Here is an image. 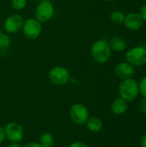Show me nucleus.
<instances>
[{
	"mask_svg": "<svg viewBox=\"0 0 146 147\" xmlns=\"http://www.w3.org/2000/svg\"><path fill=\"white\" fill-rule=\"evenodd\" d=\"M5 139V134H4V129L0 127V144L3 143V141Z\"/></svg>",
	"mask_w": 146,
	"mask_h": 147,
	"instance_id": "obj_24",
	"label": "nucleus"
},
{
	"mask_svg": "<svg viewBox=\"0 0 146 147\" xmlns=\"http://www.w3.org/2000/svg\"><path fill=\"white\" fill-rule=\"evenodd\" d=\"M28 1H33V0H28Z\"/></svg>",
	"mask_w": 146,
	"mask_h": 147,
	"instance_id": "obj_29",
	"label": "nucleus"
},
{
	"mask_svg": "<svg viewBox=\"0 0 146 147\" xmlns=\"http://www.w3.org/2000/svg\"><path fill=\"white\" fill-rule=\"evenodd\" d=\"M119 93L126 102H133L139 94V83L132 78L122 80L119 85Z\"/></svg>",
	"mask_w": 146,
	"mask_h": 147,
	"instance_id": "obj_2",
	"label": "nucleus"
},
{
	"mask_svg": "<svg viewBox=\"0 0 146 147\" xmlns=\"http://www.w3.org/2000/svg\"><path fill=\"white\" fill-rule=\"evenodd\" d=\"M22 30L27 39L35 40L40 35L42 32L41 23L35 18H28L24 21Z\"/></svg>",
	"mask_w": 146,
	"mask_h": 147,
	"instance_id": "obj_7",
	"label": "nucleus"
},
{
	"mask_svg": "<svg viewBox=\"0 0 146 147\" xmlns=\"http://www.w3.org/2000/svg\"><path fill=\"white\" fill-rule=\"evenodd\" d=\"M9 147H22L21 146V145L19 144V143H11Z\"/></svg>",
	"mask_w": 146,
	"mask_h": 147,
	"instance_id": "obj_26",
	"label": "nucleus"
},
{
	"mask_svg": "<svg viewBox=\"0 0 146 147\" xmlns=\"http://www.w3.org/2000/svg\"><path fill=\"white\" fill-rule=\"evenodd\" d=\"M106 2H114V1H116V0H104Z\"/></svg>",
	"mask_w": 146,
	"mask_h": 147,
	"instance_id": "obj_27",
	"label": "nucleus"
},
{
	"mask_svg": "<svg viewBox=\"0 0 146 147\" xmlns=\"http://www.w3.org/2000/svg\"><path fill=\"white\" fill-rule=\"evenodd\" d=\"M126 62L133 66H142L146 64V48L143 47H134L126 53Z\"/></svg>",
	"mask_w": 146,
	"mask_h": 147,
	"instance_id": "obj_5",
	"label": "nucleus"
},
{
	"mask_svg": "<svg viewBox=\"0 0 146 147\" xmlns=\"http://www.w3.org/2000/svg\"><path fill=\"white\" fill-rule=\"evenodd\" d=\"M54 15V7L49 1H41L34 10V18L40 23L48 22Z\"/></svg>",
	"mask_w": 146,
	"mask_h": 147,
	"instance_id": "obj_4",
	"label": "nucleus"
},
{
	"mask_svg": "<svg viewBox=\"0 0 146 147\" xmlns=\"http://www.w3.org/2000/svg\"><path fill=\"white\" fill-rule=\"evenodd\" d=\"M125 16H126L123 12H121L120 10H114L111 13L110 19H111L112 22H114L115 24H123Z\"/></svg>",
	"mask_w": 146,
	"mask_h": 147,
	"instance_id": "obj_17",
	"label": "nucleus"
},
{
	"mask_svg": "<svg viewBox=\"0 0 146 147\" xmlns=\"http://www.w3.org/2000/svg\"><path fill=\"white\" fill-rule=\"evenodd\" d=\"M144 20L139 15V13L132 12L125 16L124 24L126 28L132 31L139 30L144 25Z\"/></svg>",
	"mask_w": 146,
	"mask_h": 147,
	"instance_id": "obj_10",
	"label": "nucleus"
},
{
	"mask_svg": "<svg viewBox=\"0 0 146 147\" xmlns=\"http://www.w3.org/2000/svg\"><path fill=\"white\" fill-rule=\"evenodd\" d=\"M114 73L117 78L122 80L131 78L134 74V67L128 62H121L115 66Z\"/></svg>",
	"mask_w": 146,
	"mask_h": 147,
	"instance_id": "obj_11",
	"label": "nucleus"
},
{
	"mask_svg": "<svg viewBox=\"0 0 146 147\" xmlns=\"http://www.w3.org/2000/svg\"><path fill=\"white\" fill-rule=\"evenodd\" d=\"M1 34H2V32H1V28H0V35H1Z\"/></svg>",
	"mask_w": 146,
	"mask_h": 147,
	"instance_id": "obj_28",
	"label": "nucleus"
},
{
	"mask_svg": "<svg viewBox=\"0 0 146 147\" xmlns=\"http://www.w3.org/2000/svg\"><path fill=\"white\" fill-rule=\"evenodd\" d=\"M127 109H128L127 102L121 97L116 98L112 102V105H111V110L116 115H124L127 111Z\"/></svg>",
	"mask_w": 146,
	"mask_h": 147,
	"instance_id": "obj_12",
	"label": "nucleus"
},
{
	"mask_svg": "<svg viewBox=\"0 0 146 147\" xmlns=\"http://www.w3.org/2000/svg\"><path fill=\"white\" fill-rule=\"evenodd\" d=\"M11 45V39L6 34H1L0 35V56L4 55L8 49L10 47Z\"/></svg>",
	"mask_w": 146,
	"mask_h": 147,
	"instance_id": "obj_15",
	"label": "nucleus"
},
{
	"mask_svg": "<svg viewBox=\"0 0 146 147\" xmlns=\"http://www.w3.org/2000/svg\"><path fill=\"white\" fill-rule=\"evenodd\" d=\"M87 126L88 130H89L92 133H98L102 130V127H103V123L102 121L96 116H91L89 117L87 122L85 123Z\"/></svg>",
	"mask_w": 146,
	"mask_h": 147,
	"instance_id": "obj_14",
	"label": "nucleus"
},
{
	"mask_svg": "<svg viewBox=\"0 0 146 147\" xmlns=\"http://www.w3.org/2000/svg\"><path fill=\"white\" fill-rule=\"evenodd\" d=\"M89 117V112L86 106L82 103H76L70 109V118L76 125H84Z\"/></svg>",
	"mask_w": 146,
	"mask_h": 147,
	"instance_id": "obj_6",
	"label": "nucleus"
},
{
	"mask_svg": "<svg viewBox=\"0 0 146 147\" xmlns=\"http://www.w3.org/2000/svg\"><path fill=\"white\" fill-rule=\"evenodd\" d=\"M4 129L5 138L10 141V143H19L23 139L24 131L22 125L17 122L8 123Z\"/></svg>",
	"mask_w": 146,
	"mask_h": 147,
	"instance_id": "obj_8",
	"label": "nucleus"
},
{
	"mask_svg": "<svg viewBox=\"0 0 146 147\" xmlns=\"http://www.w3.org/2000/svg\"><path fill=\"white\" fill-rule=\"evenodd\" d=\"M108 44L111 47V50H113L114 52H122V51L126 50V48L127 47L126 40L123 37H120V36L112 37L109 40Z\"/></svg>",
	"mask_w": 146,
	"mask_h": 147,
	"instance_id": "obj_13",
	"label": "nucleus"
},
{
	"mask_svg": "<svg viewBox=\"0 0 146 147\" xmlns=\"http://www.w3.org/2000/svg\"><path fill=\"white\" fill-rule=\"evenodd\" d=\"M139 15L143 18L144 22H146V4H144L139 10Z\"/></svg>",
	"mask_w": 146,
	"mask_h": 147,
	"instance_id": "obj_21",
	"label": "nucleus"
},
{
	"mask_svg": "<svg viewBox=\"0 0 146 147\" xmlns=\"http://www.w3.org/2000/svg\"><path fill=\"white\" fill-rule=\"evenodd\" d=\"M24 23L23 17L19 14L9 16L4 22V29L9 34H16L22 29Z\"/></svg>",
	"mask_w": 146,
	"mask_h": 147,
	"instance_id": "obj_9",
	"label": "nucleus"
},
{
	"mask_svg": "<svg viewBox=\"0 0 146 147\" xmlns=\"http://www.w3.org/2000/svg\"><path fill=\"white\" fill-rule=\"evenodd\" d=\"M140 144H141V147H146V134L142 137Z\"/></svg>",
	"mask_w": 146,
	"mask_h": 147,
	"instance_id": "obj_25",
	"label": "nucleus"
},
{
	"mask_svg": "<svg viewBox=\"0 0 146 147\" xmlns=\"http://www.w3.org/2000/svg\"><path fill=\"white\" fill-rule=\"evenodd\" d=\"M39 143L43 147H52L54 144V138L52 134L46 132L40 136Z\"/></svg>",
	"mask_w": 146,
	"mask_h": 147,
	"instance_id": "obj_16",
	"label": "nucleus"
},
{
	"mask_svg": "<svg viewBox=\"0 0 146 147\" xmlns=\"http://www.w3.org/2000/svg\"><path fill=\"white\" fill-rule=\"evenodd\" d=\"M139 110L140 113L146 115V97H143L139 102Z\"/></svg>",
	"mask_w": 146,
	"mask_h": 147,
	"instance_id": "obj_20",
	"label": "nucleus"
},
{
	"mask_svg": "<svg viewBox=\"0 0 146 147\" xmlns=\"http://www.w3.org/2000/svg\"><path fill=\"white\" fill-rule=\"evenodd\" d=\"M24 147H43L40 143L37 142H29L28 144H26Z\"/></svg>",
	"mask_w": 146,
	"mask_h": 147,
	"instance_id": "obj_23",
	"label": "nucleus"
},
{
	"mask_svg": "<svg viewBox=\"0 0 146 147\" xmlns=\"http://www.w3.org/2000/svg\"><path fill=\"white\" fill-rule=\"evenodd\" d=\"M68 147H89L88 145H86L85 143L83 142H80V141H77V142H74L72 144H71Z\"/></svg>",
	"mask_w": 146,
	"mask_h": 147,
	"instance_id": "obj_22",
	"label": "nucleus"
},
{
	"mask_svg": "<svg viewBox=\"0 0 146 147\" xmlns=\"http://www.w3.org/2000/svg\"><path fill=\"white\" fill-rule=\"evenodd\" d=\"M28 0H11V6L15 10H22L27 6Z\"/></svg>",
	"mask_w": 146,
	"mask_h": 147,
	"instance_id": "obj_18",
	"label": "nucleus"
},
{
	"mask_svg": "<svg viewBox=\"0 0 146 147\" xmlns=\"http://www.w3.org/2000/svg\"><path fill=\"white\" fill-rule=\"evenodd\" d=\"M139 93L146 97V76L141 78V80L139 83Z\"/></svg>",
	"mask_w": 146,
	"mask_h": 147,
	"instance_id": "obj_19",
	"label": "nucleus"
},
{
	"mask_svg": "<svg viewBox=\"0 0 146 147\" xmlns=\"http://www.w3.org/2000/svg\"><path fill=\"white\" fill-rule=\"evenodd\" d=\"M50 82L57 86H63L69 83L71 76L69 71L64 66H54L48 72Z\"/></svg>",
	"mask_w": 146,
	"mask_h": 147,
	"instance_id": "obj_3",
	"label": "nucleus"
},
{
	"mask_svg": "<svg viewBox=\"0 0 146 147\" xmlns=\"http://www.w3.org/2000/svg\"><path fill=\"white\" fill-rule=\"evenodd\" d=\"M90 54L92 59L99 63L105 64L111 58L112 50L106 40H98L95 41L90 48Z\"/></svg>",
	"mask_w": 146,
	"mask_h": 147,
	"instance_id": "obj_1",
	"label": "nucleus"
}]
</instances>
